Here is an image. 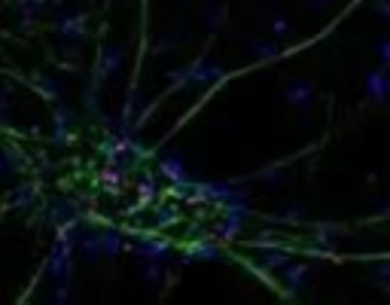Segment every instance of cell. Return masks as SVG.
I'll return each mask as SVG.
<instances>
[{
  "label": "cell",
  "mask_w": 390,
  "mask_h": 305,
  "mask_svg": "<svg viewBox=\"0 0 390 305\" xmlns=\"http://www.w3.org/2000/svg\"><path fill=\"white\" fill-rule=\"evenodd\" d=\"M287 98H290L293 104H308V101L314 98V92H311V82H305V80L293 82V86L287 89Z\"/></svg>",
  "instance_id": "1"
},
{
  "label": "cell",
  "mask_w": 390,
  "mask_h": 305,
  "mask_svg": "<svg viewBox=\"0 0 390 305\" xmlns=\"http://www.w3.org/2000/svg\"><path fill=\"white\" fill-rule=\"evenodd\" d=\"M332 4V0H308V6L314 9V13H323V9H327Z\"/></svg>",
  "instance_id": "5"
},
{
  "label": "cell",
  "mask_w": 390,
  "mask_h": 305,
  "mask_svg": "<svg viewBox=\"0 0 390 305\" xmlns=\"http://www.w3.org/2000/svg\"><path fill=\"white\" fill-rule=\"evenodd\" d=\"M369 89H372V98H378V101H382L384 98V77H382V73H369Z\"/></svg>",
  "instance_id": "3"
},
{
  "label": "cell",
  "mask_w": 390,
  "mask_h": 305,
  "mask_svg": "<svg viewBox=\"0 0 390 305\" xmlns=\"http://www.w3.org/2000/svg\"><path fill=\"white\" fill-rule=\"evenodd\" d=\"M119 64H122V49H119V46H110L104 52V73H113Z\"/></svg>",
  "instance_id": "2"
},
{
  "label": "cell",
  "mask_w": 390,
  "mask_h": 305,
  "mask_svg": "<svg viewBox=\"0 0 390 305\" xmlns=\"http://www.w3.org/2000/svg\"><path fill=\"white\" fill-rule=\"evenodd\" d=\"M250 49H253L259 58H265V55H275L277 52V46L275 43H263V40H256V43H250Z\"/></svg>",
  "instance_id": "4"
}]
</instances>
